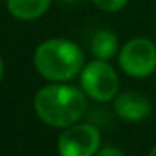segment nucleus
I'll use <instances>...</instances> for the list:
<instances>
[{
	"label": "nucleus",
	"mask_w": 156,
	"mask_h": 156,
	"mask_svg": "<svg viewBox=\"0 0 156 156\" xmlns=\"http://www.w3.org/2000/svg\"><path fill=\"white\" fill-rule=\"evenodd\" d=\"M86 92L74 86L54 82L35 94L34 108L37 116L52 128H69L86 112Z\"/></svg>",
	"instance_id": "f257e3e1"
},
{
	"label": "nucleus",
	"mask_w": 156,
	"mask_h": 156,
	"mask_svg": "<svg viewBox=\"0 0 156 156\" xmlns=\"http://www.w3.org/2000/svg\"><path fill=\"white\" fill-rule=\"evenodd\" d=\"M34 66L44 79L66 82L84 67V52L76 42L67 39H49L37 45Z\"/></svg>",
	"instance_id": "f03ea898"
},
{
	"label": "nucleus",
	"mask_w": 156,
	"mask_h": 156,
	"mask_svg": "<svg viewBox=\"0 0 156 156\" xmlns=\"http://www.w3.org/2000/svg\"><path fill=\"white\" fill-rule=\"evenodd\" d=\"M81 86L86 96L99 102H108L116 98L119 89V77L112 66L108 61H96L89 62L81 71Z\"/></svg>",
	"instance_id": "7ed1b4c3"
},
{
	"label": "nucleus",
	"mask_w": 156,
	"mask_h": 156,
	"mask_svg": "<svg viewBox=\"0 0 156 156\" xmlns=\"http://www.w3.org/2000/svg\"><path fill=\"white\" fill-rule=\"evenodd\" d=\"M119 66L131 77H148L156 71V45L146 37L131 39L119 51Z\"/></svg>",
	"instance_id": "20e7f679"
},
{
	"label": "nucleus",
	"mask_w": 156,
	"mask_h": 156,
	"mask_svg": "<svg viewBox=\"0 0 156 156\" xmlns=\"http://www.w3.org/2000/svg\"><path fill=\"white\" fill-rule=\"evenodd\" d=\"M101 144V134L92 124H72L59 136L61 156H94Z\"/></svg>",
	"instance_id": "39448f33"
},
{
	"label": "nucleus",
	"mask_w": 156,
	"mask_h": 156,
	"mask_svg": "<svg viewBox=\"0 0 156 156\" xmlns=\"http://www.w3.org/2000/svg\"><path fill=\"white\" fill-rule=\"evenodd\" d=\"M114 111L121 119L129 122L144 121L151 112V102L146 96L134 91L119 94L114 99Z\"/></svg>",
	"instance_id": "423d86ee"
},
{
	"label": "nucleus",
	"mask_w": 156,
	"mask_h": 156,
	"mask_svg": "<svg viewBox=\"0 0 156 156\" xmlns=\"http://www.w3.org/2000/svg\"><path fill=\"white\" fill-rule=\"evenodd\" d=\"M52 0H7V9L17 20H35L49 10Z\"/></svg>",
	"instance_id": "0eeeda50"
},
{
	"label": "nucleus",
	"mask_w": 156,
	"mask_h": 156,
	"mask_svg": "<svg viewBox=\"0 0 156 156\" xmlns=\"http://www.w3.org/2000/svg\"><path fill=\"white\" fill-rule=\"evenodd\" d=\"M118 47H119V41H118V37H116L114 32L98 30L94 35H92L91 51H92V54H94L96 59L109 61V59L118 52Z\"/></svg>",
	"instance_id": "6e6552de"
},
{
	"label": "nucleus",
	"mask_w": 156,
	"mask_h": 156,
	"mask_svg": "<svg viewBox=\"0 0 156 156\" xmlns=\"http://www.w3.org/2000/svg\"><path fill=\"white\" fill-rule=\"evenodd\" d=\"M129 0H92V4L104 12H118L128 5Z\"/></svg>",
	"instance_id": "1a4fd4ad"
},
{
	"label": "nucleus",
	"mask_w": 156,
	"mask_h": 156,
	"mask_svg": "<svg viewBox=\"0 0 156 156\" xmlns=\"http://www.w3.org/2000/svg\"><path fill=\"white\" fill-rule=\"evenodd\" d=\"M98 156H126V154L119 148H114V146H106V148H102L101 151L98 153Z\"/></svg>",
	"instance_id": "9d476101"
},
{
	"label": "nucleus",
	"mask_w": 156,
	"mask_h": 156,
	"mask_svg": "<svg viewBox=\"0 0 156 156\" xmlns=\"http://www.w3.org/2000/svg\"><path fill=\"white\" fill-rule=\"evenodd\" d=\"M2 76H4V61L0 57V81H2Z\"/></svg>",
	"instance_id": "9b49d317"
},
{
	"label": "nucleus",
	"mask_w": 156,
	"mask_h": 156,
	"mask_svg": "<svg viewBox=\"0 0 156 156\" xmlns=\"http://www.w3.org/2000/svg\"><path fill=\"white\" fill-rule=\"evenodd\" d=\"M148 156H156V146L151 149V151H149V154H148Z\"/></svg>",
	"instance_id": "f8f14e48"
},
{
	"label": "nucleus",
	"mask_w": 156,
	"mask_h": 156,
	"mask_svg": "<svg viewBox=\"0 0 156 156\" xmlns=\"http://www.w3.org/2000/svg\"><path fill=\"white\" fill-rule=\"evenodd\" d=\"M62 2H72V4H74V2H77V0H62Z\"/></svg>",
	"instance_id": "ddd939ff"
},
{
	"label": "nucleus",
	"mask_w": 156,
	"mask_h": 156,
	"mask_svg": "<svg viewBox=\"0 0 156 156\" xmlns=\"http://www.w3.org/2000/svg\"><path fill=\"white\" fill-rule=\"evenodd\" d=\"M0 2H2V0H0Z\"/></svg>",
	"instance_id": "4468645a"
}]
</instances>
